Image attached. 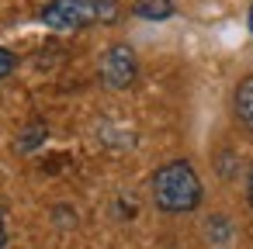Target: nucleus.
<instances>
[{"label": "nucleus", "mask_w": 253, "mask_h": 249, "mask_svg": "<svg viewBox=\"0 0 253 249\" xmlns=\"http://www.w3.org/2000/svg\"><path fill=\"white\" fill-rule=\"evenodd\" d=\"M153 204L163 211V214H187L201 204L205 197V187H201V177L198 170L187 163V159H170L163 163L156 173H153Z\"/></svg>", "instance_id": "f257e3e1"}, {"label": "nucleus", "mask_w": 253, "mask_h": 249, "mask_svg": "<svg viewBox=\"0 0 253 249\" xmlns=\"http://www.w3.org/2000/svg\"><path fill=\"white\" fill-rule=\"evenodd\" d=\"M97 18V0H49L42 7V25L52 32H80Z\"/></svg>", "instance_id": "f03ea898"}, {"label": "nucleus", "mask_w": 253, "mask_h": 249, "mask_svg": "<svg viewBox=\"0 0 253 249\" xmlns=\"http://www.w3.org/2000/svg\"><path fill=\"white\" fill-rule=\"evenodd\" d=\"M139 76V59L132 52V45L125 42H115L104 56H101V80L111 87V90H128Z\"/></svg>", "instance_id": "7ed1b4c3"}, {"label": "nucleus", "mask_w": 253, "mask_h": 249, "mask_svg": "<svg viewBox=\"0 0 253 249\" xmlns=\"http://www.w3.org/2000/svg\"><path fill=\"white\" fill-rule=\"evenodd\" d=\"M232 114H236V121L246 132H253V76H243L236 83V90H232Z\"/></svg>", "instance_id": "20e7f679"}, {"label": "nucleus", "mask_w": 253, "mask_h": 249, "mask_svg": "<svg viewBox=\"0 0 253 249\" xmlns=\"http://www.w3.org/2000/svg\"><path fill=\"white\" fill-rule=\"evenodd\" d=\"M132 14L142 21H170L177 14V7H173V0H135Z\"/></svg>", "instance_id": "39448f33"}, {"label": "nucleus", "mask_w": 253, "mask_h": 249, "mask_svg": "<svg viewBox=\"0 0 253 249\" xmlns=\"http://www.w3.org/2000/svg\"><path fill=\"white\" fill-rule=\"evenodd\" d=\"M39 142H45V125H42V121H32V125H28V135H21L18 149H21V152H32Z\"/></svg>", "instance_id": "423d86ee"}, {"label": "nucleus", "mask_w": 253, "mask_h": 249, "mask_svg": "<svg viewBox=\"0 0 253 249\" xmlns=\"http://www.w3.org/2000/svg\"><path fill=\"white\" fill-rule=\"evenodd\" d=\"M14 70H18V56H14L7 45H0V83H4Z\"/></svg>", "instance_id": "0eeeda50"}, {"label": "nucleus", "mask_w": 253, "mask_h": 249, "mask_svg": "<svg viewBox=\"0 0 253 249\" xmlns=\"http://www.w3.org/2000/svg\"><path fill=\"white\" fill-rule=\"evenodd\" d=\"M246 201H250V208H253V170H250V177H246Z\"/></svg>", "instance_id": "6e6552de"}, {"label": "nucleus", "mask_w": 253, "mask_h": 249, "mask_svg": "<svg viewBox=\"0 0 253 249\" xmlns=\"http://www.w3.org/2000/svg\"><path fill=\"white\" fill-rule=\"evenodd\" d=\"M4 242H7V225H4V214H0V249H4Z\"/></svg>", "instance_id": "1a4fd4ad"}, {"label": "nucleus", "mask_w": 253, "mask_h": 249, "mask_svg": "<svg viewBox=\"0 0 253 249\" xmlns=\"http://www.w3.org/2000/svg\"><path fill=\"white\" fill-rule=\"evenodd\" d=\"M246 28H250V35H253V0H250V7H246Z\"/></svg>", "instance_id": "9d476101"}]
</instances>
